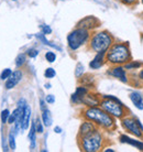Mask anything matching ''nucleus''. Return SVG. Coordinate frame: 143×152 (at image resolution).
Segmentation results:
<instances>
[{
  "label": "nucleus",
  "instance_id": "nucleus-41",
  "mask_svg": "<svg viewBox=\"0 0 143 152\" xmlns=\"http://www.w3.org/2000/svg\"><path fill=\"white\" fill-rule=\"evenodd\" d=\"M141 2H142V4H143V0H141Z\"/></svg>",
  "mask_w": 143,
  "mask_h": 152
},
{
  "label": "nucleus",
  "instance_id": "nucleus-20",
  "mask_svg": "<svg viewBox=\"0 0 143 152\" xmlns=\"http://www.w3.org/2000/svg\"><path fill=\"white\" fill-rule=\"evenodd\" d=\"M79 84H82V85H85L87 87H94L95 86V77L90 74H84L78 80Z\"/></svg>",
  "mask_w": 143,
  "mask_h": 152
},
{
  "label": "nucleus",
  "instance_id": "nucleus-33",
  "mask_svg": "<svg viewBox=\"0 0 143 152\" xmlns=\"http://www.w3.org/2000/svg\"><path fill=\"white\" fill-rule=\"evenodd\" d=\"M40 28H41V30H42V33H44L45 35L52 33V29H51V27L47 26V24H41Z\"/></svg>",
  "mask_w": 143,
  "mask_h": 152
},
{
  "label": "nucleus",
  "instance_id": "nucleus-42",
  "mask_svg": "<svg viewBox=\"0 0 143 152\" xmlns=\"http://www.w3.org/2000/svg\"><path fill=\"white\" fill-rule=\"evenodd\" d=\"M12 1H17V0H12Z\"/></svg>",
  "mask_w": 143,
  "mask_h": 152
},
{
  "label": "nucleus",
  "instance_id": "nucleus-29",
  "mask_svg": "<svg viewBox=\"0 0 143 152\" xmlns=\"http://www.w3.org/2000/svg\"><path fill=\"white\" fill-rule=\"evenodd\" d=\"M45 60L49 63H54V62L56 61V54L52 52V51H49V52H46L45 53Z\"/></svg>",
  "mask_w": 143,
  "mask_h": 152
},
{
  "label": "nucleus",
  "instance_id": "nucleus-2",
  "mask_svg": "<svg viewBox=\"0 0 143 152\" xmlns=\"http://www.w3.org/2000/svg\"><path fill=\"white\" fill-rule=\"evenodd\" d=\"M132 60L133 57L129 42H115L106 52V62L110 66L124 65Z\"/></svg>",
  "mask_w": 143,
  "mask_h": 152
},
{
  "label": "nucleus",
  "instance_id": "nucleus-18",
  "mask_svg": "<svg viewBox=\"0 0 143 152\" xmlns=\"http://www.w3.org/2000/svg\"><path fill=\"white\" fill-rule=\"evenodd\" d=\"M35 38L38 39L41 43H43L44 45H47V46H50V48H52V49H55V50H57V51L62 52V48L58 46L57 44H55V43L49 41V40L45 38V34H44V33H42V32L41 33H36V34H35Z\"/></svg>",
  "mask_w": 143,
  "mask_h": 152
},
{
  "label": "nucleus",
  "instance_id": "nucleus-8",
  "mask_svg": "<svg viewBox=\"0 0 143 152\" xmlns=\"http://www.w3.org/2000/svg\"><path fill=\"white\" fill-rule=\"evenodd\" d=\"M101 26V21L95 15H87L76 23V28H83L88 31H94Z\"/></svg>",
  "mask_w": 143,
  "mask_h": 152
},
{
  "label": "nucleus",
  "instance_id": "nucleus-14",
  "mask_svg": "<svg viewBox=\"0 0 143 152\" xmlns=\"http://www.w3.org/2000/svg\"><path fill=\"white\" fill-rule=\"evenodd\" d=\"M96 128H98L97 126L95 125L94 122L90 121V120H87V119H84L83 122L80 124L78 129V134H77V138L84 137L88 134L89 132H91L93 130H95Z\"/></svg>",
  "mask_w": 143,
  "mask_h": 152
},
{
  "label": "nucleus",
  "instance_id": "nucleus-38",
  "mask_svg": "<svg viewBox=\"0 0 143 152\" xmlns=\"http://www.w3.org/2000/svg\"><path fill=\"white\" fill-rule=\"evenodd\" d=\"M139 78L143 80V69H141V71H140V73H139Z\"/></svg>",
  "mask_w": 143,
  "mask_h": 152
},
{
  "label": "nucleus",
  "instance_id": "nucleus-5",
  "mask_svg": "<svg viewBox=\"0 0 143 152\" xmlns=\"http://www.w3.org/2000/svg\"><path fill=\"white\" fill-rule=\"evenodd\" d=\"M100 107L105 111L116 119H122L123 117L131 115V110L125 106L120 99H110V98H101Z\"/></svg>",
  "mask_w": 143,
  "mask_h": 152
},
{
  "label": "nucleus",
  "instance_id": "nucleus-3",
  "mask_svg": "<svg viewBox=\"0 0 143 152\" xmlns=\"http://www.w3.org/2000/svg\"><path fill=\"white\" fill-rule=\"evenodd\" d=\"M106 138L100 128H96L84 137L77 138L79 149L84 152H98L105 148Z\"/></svg>",
  "mask_w": 143,
  "mask_h": 152
},
{
  "label": "nucleus",
  "instance_id": "nucleus-25",
  "mask_svg": "<svg viewBox=\"0 0 143 152\" xmlns=\"http://www.w3.org/2000/svg\"><path fill=\"white\" fill-rule=\"evenodd\" d=\"M85 74V66H84L80 62H78L77 64H76V67H75V76L77 80H79L82 76Z\"/></svg>",
  "mask_w": 143,
  "mask_h": 152
},
{
  "label": "nucleus",
  "instance_id": "nucleus-9",
  "mask_svg": "<svg viewBox=\"0 0 143 152\" xmlns=\"http://www.w3.org/2000/svg\"><path fill=\"white\" fill-rule=\"evenodd\" d=\"M107 75L115 77V78H117V80H119L120 82H122L124 84L129 83V77L127 75V69H124L123 65H115V66H111L107 71Z\"/></svg>",
  "mask_w": 143,
  "mask_h": 152
},
{
  "label": "nucleus",
  "instance_id": "nucleus-23",
  "mask_svg": "<svg viewBox=\"0 0 143 152\" xmlns=\"http://www.w3.org/2000/svg\"><path fill=\"white\" fill-rule=\"evenodd\" d=\"M15 132H13V130H12V128L10 129V131H9V133H8V145H9V147H10V150H12V151H15V149H17V145H15Z\"/></svg>",
  "mask_w": 143,
  "mask_h": 152
},
{
  "label": "nucleus",
  "instance_id": "nucleus-24",
  "mask_svg": "<svg viewBox=\"0 0 143 152\" xmlns=\"http://www.w3.org/2000/svg\"><path fill=\"white\" fill-rule=\"evenodd\" d=\"M26 53H20L18 56L15 57V66L18 67V69H21V67H23L24 65H26Z\"/></svg>",
  "mask_w": 143,
  "mask_h": 152
},
{
  "label": "nucleus",
  "instance_id": "nucleus-10",
  "mask_svg": "<svg viewBox=\"0 0 143 152\" xmlns=\"http://www.w3.org/2000/svg\"><path fill=\"white\" fill-rule=\"evenodd\" d=\"M100 102H101V95L89 91L84 96L82 105H84L85 107H98L100 106Z\"/></svg>",
  "mask_w": 143,
  "mask_h": 152
},
{
  "label": "nucleus",
  "instance_id": "nucleus-36",
  "mask_svg": "<svg viewBox=\"0 0 143 152\" xmlns=\"http://www.w3.org/2000/svg\"><path fill=\"white\" fill-rule=\"evenodd\" d=\"M26 105H28V104H26V100L24 98H20L19 100H18V103H17V106L22 107V108H24Z\"/></svg>",
  "mask_w": 143,
  "mask_h": 152
},
{
  "label": "nucleus",
  "instance_id": "nucleus-37",
  "mask_svg": "<svg viewBox=\"0 0 143 152\" xmlns=\"http://www.w3.org/2000/svg\"><path fill=\"white\" fill-rule=\"evenodd\" d=\"M54 132L58 133V134H60V133H62V128H61V127H58V126H57V127H55V128H54Z\"/></svg>",
  "mask_w": 143,
  "mask_h": 152
},
{
  "label": "nucleus",
  "instance_id": "nucleus-6",
  "mask_svg": "<svg viewBox=\"0 0 143 152\" xmlns=\"http://www.w3.org/2000/svg\"><path fill=\"white\" fill-rule=\"evenodd\" d=\"M91 37L90 31L83 29V28H76L72 30L67 34V46L72 52H75L82 46L88 44L89 39Z\"/></svg>",
  "mask_w": 143,
  "mask_h": 152
},
{
  "label": "nucleus",
  "instance_id": "nucleus-19",
  "mask_svg": "<svg viewBox=\"0 0 143 152\" xmlns=\"http://www.w3.org/2000/svg\"><path fill=\"white\" fill-rule=\"evenodd\" d=\"M30 119H31V107L30 105H26L24 107L23 113V120H22V130H26L30 127Z\"/></svg>",
  "mask_w": 143,
  "mask_h": 152
},
{
  "label": "nucleus",
  "instance_id": "nucleus-15",
  "mask_svg": "<svg viewBox=\"0 0 143 152\" xmlns=\"http://www.w3.org/2000/svg\"><path fill=\"white\" fill-rule=\"evenodd\" d=\"M106 53H96L95 57L89 63V67L91 69H99L106 64Z\"/></svg>",
  "mask_w": 143,
  "mask_h": 152
},
{
  "label": "nucleus",
  "instance_id": "nucleus-13",
  "mask_svg": "<svg viewBox=\"0 0 143 152\" xmlns=\"http://www.w3.org/2000/svg\"><path fill=\"white\" fill-rule=\"evenodd\" d=\"M119 141H120L121 143H125V145L134 147V148L138 149L139 151H143L142 139H139V140H138V138L136 139V138L129 137V136H127V134H120V136H119Z\"/></svg>",
  "mask_w": 143,
  "mask_h": 152
},
{
  "label": "nucleus",
  "instance_id": "nucleus-1",
  "mask_svg": "<svg viewBox=\"0 0 143 152\" xmlns=\"http://www.w3.org/2000/svg\"><path fill=\"white\" fill-rule=\"evenodd\" d=\"M83 119L90 120L98 128L105 131H115L117 129V119L105 111L100 106L86 107L82 110Z\"/></svg>",
  "mask_w": 143,
  "mask_h": 152
},
{
  "label": "nucleus",
  "instance_id": "nucleus-7",
  "mask_svg": "<svg viewBox=\"0 0 143 152\" xmlns=\"http://www.w3.org/2000/svg\"><path fill=\"white\" fill-rule=\"evenodd\" d=\"M120 125L124 129V131L132 134L133 137L143 140V125L139 118H136L132 114L128 115L121 119Z\"/></svg>",
  "mask_w": 143,
  "mask_h": 152
},
{
  "label": "nucleus",
  "instance_id": "nucleus-11",
  "mask_svg": "<svg viewBox=\"0 0 143 152\" xmlns=\"http://www.w3.org/2000/svg\"><path fill=\"white\" fill-rule=\"evenodd\" d=\"M23 77V72L21 69H17L15 72H12L11 76L6 80V84H4V88L7 89V91H10L12 88H15L18 84L21 82Z\"/></svg>",
  "mask_w": 143,
  "mask_h": 152
},
{
  "label": "nucleus",
  "instance_id": "nucleus-21",
  "mask_svg": "<svg viewBox=\"0 0 143 152\" xmlns=\"http://www.w3.org/2000/svg\"><path fill=\"white\" fill-rule=\"evenodd\" d=\"M41 118H42V121H43V124H44L45 127H51V126H52L53 118H52V114H51V111H50L49 109L42 110Z\"/></svg>",
  "mask_w": 143,
  "mask_h": 152
},
{
  "label": "nucleus",
  "instance_id": "nucleus-22",
  "mask_svg": "<svg viewBox=\"0 0 143 152\" xmlns=\"http://www.w3.org/2000/svg\"><path fill=\"white\" fill-rule=\"evenodd\" d=\"M123 66H124V69H127V71H133V69H140V67H142L143 63H142V62L133 61V60H132V61L128 62V63H125Z\"/></svg>",
  "mask_w": 143,
  "mask_h": 152
},
{
  "label": "nucleus",
  "instance_id": "nucleus-28",
  "mask_svg": "<svg viewBox=\"0 0 143 152\" xmlns=\"http://www.w3.org/2000/svg\"><path fill=\"white\" fill-rule=\"evenodd\" d=\"M12 74V69H4L2 72H1V74H0V80H7L10 76H11Z\"/></svg>",
  "mask_w": 143,
  "mask_h": 152
},
{
  "label": "nucleus",
  "instance_id": "nucleus-26",
  "mask_svg": "<svg viewBox=\"0 0 143 152\" xmlns=\"http://www.w3.org/2000/svg\"><path fill=\"white\" fill-rule=\"evenodd\" d=\"M43 121H42V118L36 117L35 118V129H36V132L38 133H43L44 132V128H43Z\"/></svg>",
  "mask_w": 143,
  "mask_h": 152
},
{
  "label": "nucleus",
  "instance_id": "nucleus-39",
  "mask_svg": "<svg viewBox=\"0 0 143 152\" xmlns=\"http://www.w3.org/2000/svg\"><path fill=\"white\" fill-rule=\"evenodd\" d=\"M104 151H105V152H115V150H113V149H111V148H107V149H105Z\"/></svg>",
  "mask_w": 143,
  "mask_h": 152
},
{
  "label": "nucleus",
  "instance_id": "nucleus-30",
  "mask_svg": "<svg viewBox=\"0 0 143 152\" xmlns=\"http://www.w3.org/2000/svg\"><path fill=\"white\" fill-rule=\"evenodd\" d=\"M44 76H45V78H54L56 76V72L53 67H47L44 72Z\"/></svg>",
  "mask_w": 143,
  "mask_h": 152
},
{
  "label": "nucleus",
  "instance_id": "nucleus-27",
  "mask_svg": "<svg viewBox=\"0 0 143 152\" xmlns=\"http://www.w3.org/2000/svg\"><path fill=\"white\" fill-rule=\"evenodd\" d=\"M10 110L9 109H4V110L1 111V115H0V119H1V122H2V125H6L8 124V119H9V116H10Z\"/></svg>",
  "mask_w": 143,
  "mask_h": 152
},
{
  "label": "nucleus",
  "instance_id": "nucleus-40",
  "mask_svg": "<svg viewBox=\"0 0 143 152\" xmlns=\"http://www.w3.org/2000/svg\"><path fill=\"white\" fill-rule=\"evenodd\" d=\"M51 86H52L51 84H49V83L45 84V88H46V89H50V88H51Z\"/></svg>",
  "mask_w": 143,
  "mask_h": 152
},
{
  "label": "nucleus",
  "instance_id": "nucleus-35",
  "mask_svg": "<svg viewBox=\"0 0 143 152\" xmlns=\"http://www.w3.org/2000/svg\"><path fill=\"white\" fill-rule=\"evenodd\" d=\"M46 100H44V99H40V109L42 110H45V109H47V105H46Z\"/></svg>",
  "mask_w": 143,
  "mask_h": 152
},
{
  "label": "nucleus",
  "instance_id": "nucleus-16",
  "mask_svg": "<svg viewBox=\"0 0 143 152\" xmlns=\"http://www.w3.org/2000/svg\"><path fill=\"white\" fill-rule=\"evenodd\" d=\"M129 98L132 102V104L139 109V110H143V96L140 94L139 91H131L129 94Z\"/></svg>",
  "mask_w": 143,
  "mask_h": 152
},
{
  "label": "nucleus",
  "instance_id": "nucleus-12",
  "mask_svg": "<svg viewBox=\"0 0 143 152\" xmlns=\"http://www.w3.org/2000/svg\"><path fill=\"white\" fill-rule=\"evenodd\" d=\"M89 91V87H87L85 85H79L76 88L75 93H73L71 96V102L74 105H82V100H83L84 96L86 95Z\"/></svg>",
  "mask_w": 143,
  "mask_h": 152
},
{
  "label": "nucleus",
  "instance_id": "nucleus-31",
  "mask_svg": "<svg viewBox=\"0 0 143 152\" xmlns=\"http://www.w3.org/2000/svg\"><path fill=\"white\" fill-rule=\"evenodd\" d=\"M26 53L30 58H34V57H36L39 55V50L34 49V48H30V49L26 50Z\"/></svg>",
  "mask_w": 143,
  "mask_h": 152
},
{
  "label": "nucleus",
  "instance_id": "nucleus-17",
  "mask_svg": "<svg viewBox=\"0 0 143 152\" xmlns=\"http://www.w3.org/2000/svg\"><path fill=\"white\" fill-rule=\"evenodd\" d=\"M36 129H35V119L32 120L31 122V127H30V131H29V134H28V138L30 140V150H34L35 147H36Z\"/></svg>",
  "mask_w": 143,
  "mask_h": 152
},
{
  "label": "nucleus",
  "instance_id": "nucleus-4",
  "mask_svg": "<svg viewBox=\"0 0 143 152\" xmlns=\"http://www.w3.org/2000/svg\"><path fill=\"white\" fill-rule=\"evenodd\" d=\"M116 42L113 35L108 30L96 31L91 34L88 42V50L95 53H106Z\"/></svg>",
  "mask_w": 143,
  "mask_h": 152
},
{
  "label": "nucleus",
  "instance_id": "nucleus-32",
  "mask_svg": "<svg viewBox=\"0 0 143 152\" xmlns=\"http://www.w3.org/2000/svg\"><path fill=\"white\" fill-rule=\"evenodd\" d=\"M119 1L128 7H136V4H139V0H119Z\"/></svg>",
  "mask_w": 143,
  "mask_h": 152
},
{
  "label": "nucleus",
  "instance_id": "nucleus-34",
  "mask_svg": "<svg viewBox=\"0 0 143 152\" xmlns=\"http://www.w3.org/2000/svg\"><path fill=\"white\" fill-rule=\"evenodd\" d=\"M45 100H46V103L47 104L52 105V104L55 103V97H54V95H47L45 97Z\"/></svg>",
  "mask_w": 143,
  "mask_h": 152
}]
</instances>
